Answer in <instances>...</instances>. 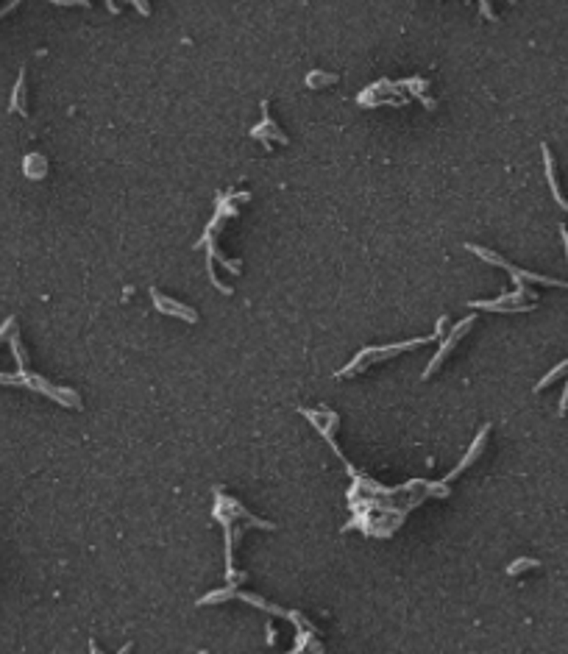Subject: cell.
I'll return each mask as SVG.
<instances>
[{"instance_id":"1","label":"cell","mask_w":568,"mask_h":654,"mask_svg":"<svg viewBox=\"0 0 568 654\" xmlns=\"http://www.w3.org/2000/svg\"><path fill=\"white\" fill-rule=\"evenodd\" d=\"M566 367H568V362L557 365V367H555V370H552V373H546V376H543V379H541V384H538V387H535V390H543V387H549V381H555V379H557V376H560V373H563V370H566Z\"/></svg>"},{"instance_id":"2","label":"cell","mask_w":568,"mask_h":654,"mask_svg":"<svg viewBox=\"0 0 568 654\" xmlns=\"http://www.w3.org/2000/svg\"><path fill=\"white\" fill-rule=\"evenodd\" d=\"M535 565H538V560H518V563H515V565H510L507 571H510V574H518V571H524V568H535Z\"/></svg>"}]
</instances>
